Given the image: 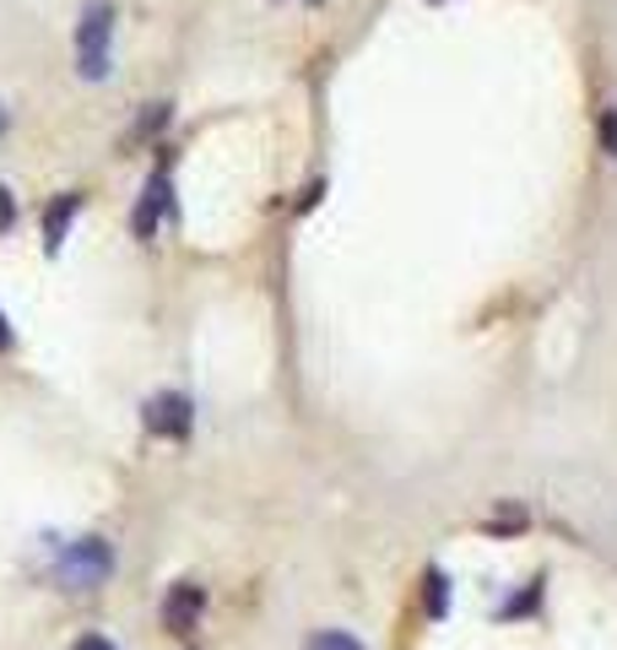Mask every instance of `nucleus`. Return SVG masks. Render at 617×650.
<instances>
[{
	"label": "nucleus",
	"instance_id": "obj_4",
	"mask_svg": "<svg viewBox=\"0 0 617 650\" xmlns=\"http://www.w3.org/2000/svg\"><path fill=\"white\" fill-rule=\"evenodd\" d=\"M174 212V191H169V174L158 169L152 180H147V191L136 201V217H130V228H136V239H152L158 234V223Z\"/></svg>",
	"mask_w": 617,
	"mask_h": 650
},
{
	"label": "nucleus",
	"instance_id": "obj_3",
	"mask_svg": "<svg viewBox=\"0 0 617 650\" xmlns=\"http://www.w3.org/2000/svg\"><path fill=\"white\" fill-rule=\"evenodd\" d=\"M141 418H147V434H152V440H190L195 407H190L185 390H158V396L141 407Z\"/></svg>",
	"mask_w": 617,
	"mask_h": 650
},
{
	"label": "nucleus",
	"instance_id": "obj_9",
	"mask_svg": "<svg viewBox=\"0 0 617 650\" xmlns=\"http://www.w3.org/2000/svg\"><path fill=\"white\" fill-rule=\"evenodd\" d=\"M537 602H542V581H531L520 596H515V602H504V607H498V618H526Z\"/></svg>",
	"mask_w": 617,
	"mask_h": 650
},
{
	"label": "nucleus",
	"instance_id": "obj_12",
	"mask_svg": "<svg viewBox=\"0 0 617 650\" xmlns=\"http://www.w3.org/2000/svg\"><path fill=\"white\" fill-rule=\"evenodd\" d=\"M602 147L617 158V109H602Z\"/></svg>",
	"mask_w": 617,
	"mask_h": 650
},
{
	"label": "nucleus",
	"instance_id": "obj_10",
	"mask_svg": "<svg viewBox=\"0 0 617 650\" xmlns=\"http://www.w3.org/2000/svg\"><path fill=\"white\" fill-rule=\"evenodd\" d=\"M163 126H169V104H152V109L141 115V126H136V136H130V141H147V136H158Z\"/></svg>",
	"mask_w": 617,
	"mask_h": 650
},
{
	"label": "nucleus",
	"instance_id": "obj_6",
	"mask_svg": "<svg viewBox=\"0 0 617 650\" xmlns=\"http://www.w3.org/2000/svg\"><path fill=\"white\" fill-rule=\"evenodd\" d=\"M76 212H82V195H61V201H50V212H44V250H50V256L65 245Z\"/></svg>",
	"mask_w": 617,
	"mask_h": 650
},
{
	"label": "nucleus",
	"instance_id": "obj_8",
	"mask_svg": "<svg viewBox=\"0 0 617 650\" xmlns=\"http://www.w3.org/2000/svg\"><path fill=\"white\" fill-rule=\"evenodd\" d=\"M304 650H364V640H353L347 629H320Z\"/></svg>",
	"mask_w": 617,
	"mask_h": 650
},
{
	"label": "nucleus",
	"instance_id": "obj_7",
	"mask_svg": "<svg viewBox=\"0 0 617 650\" xmlns=\"http://www.w3.org/2000/svg\"><path fill=\"white\" fill-rule=\"evenodd\" d=\"M423 613H429V618H444V613H450V581H444V570H429V575H423Z\"/></svg>",
	"mask_w": 617,
	"mask_h": 650
},
{
	"label": "nucleus",
	"instance_id": "obj_15",
	"mask_svg": "<svg viewBox=\"0 0 617 650\" xmlns=\"http://www.w3.org/2000/svg\"><path fill=\"white\" fill-rule=\"evenodd\" d=\"M11 342H17V336H11V325H6V315H0V353H11Z\"/></svg>",
	"mask_w": 617,
	"mask_h": 650
},
{
	"label": "nucleus",
	"instance_id": "obj_2",
	"mask_svg": "<svg viewBox=\"0 0 617 650\" xmlns=\"http://www.w3.org/2000/svg\"><path fill=\"white\" fill-rule=\"evenodd\" d=\"M109 39H115V6H87L82 11V28H76V71L87 82H104L109 76Z\"/></svg>",
	"mask_w": 617,
	"mask_h": 650
},
{
	"label": "nucleus",
	"instance_id": "obj_13",
	"mask_svg": "<svg viewBox=\"0 0 617 650\" xmlns=\"http://www.w3.org/2000/svg\"><path fill=\"white\" fill-rule=\"evenodd\" d=\"M11 223H17V201H11V191L0 185V234H11Z\"/></svg>",
	"mask_w": 617,
	"mask_h": 650
},
{
	"label": "nucleus",
	"instance_id": "obj_1",
	"mask_svg": "<svg viewBox=\"0 0 617 650\" xmlns=\"http://www.w3.org/2000/svg\"><path fill=\"white\" fill-rule=\"evenodd\" d=\"M55 575H61L71 591H93V585H104L115 575V548H109L104 537H76V542H65Z\"/></svg>",
	"mask_w": 617,
	"mask_h": 650
},
{
	"label": "nucleus",
	"instance_id": "obj_5",
	"mask_svg": "<svg viewBox=\"0 0 617 650\" xmlns=\"http://www.w3.org/2000/svg\"><path fill=\"white\" fill-rule=\"evenodd\" d=\"M201 607H206V591H201V585H190V581H180L169 596H163V629H174V635L195 629Z\"/></svg>",
	"mask_w": 617,
	"mask_h": 650
},
{
	"label": "nucleus",
	"instance_id": "obj_14",
	"mask_svg": "<svg viewBox=\"0 0 617 650\" xmlns=\"http://www.w3.org/2000/svg\"><path fill=\"white\" fill-rule=\"evenodd\" d=\"M71 650H120V646H115L109 635H82V640H76Z\"/></svg>",
	"mask_w": 617,
	"mask_h": 650
},
{
	"label": "nucleus",
	"instance_id": "obj_11",
	"mask_svg": "<svg viewBox=\"0 0 617 650\" xmlns=\"http://www.w3.org/2000/svg\"><path fill=\"white\" fill-rule=\"evenodd\" d=\"M488 526H494V531H520V526H526V510H520V505H504Z\"/></svg>",
	"mask_w": 617,
	"mask_h": 650
},
{
	"label": "nucleus",
	"instance_id": "obj_16",
	"mask_svg": "<svg viewBox=\"0 0 617 650\" xmlns=\"http://www.w3.org/2000/svg\"><path fill=\"white\" fill-rule=\"evenodd\" d=\"M6 126H11V120H6V109H0V136H6Z\"/></svg>",
	"mask_w": 617,
	"mask_h": 650
}]
</instances>
